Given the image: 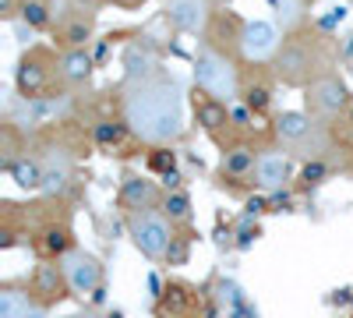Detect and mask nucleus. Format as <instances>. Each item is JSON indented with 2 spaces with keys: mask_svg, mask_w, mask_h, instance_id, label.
Returning a JSON list of instances; mask_svg holds the SVG:
<instances>
[{
  "mask_svg": "<svg viewBox=\"0 0 353 318\" xmlns=\"http://www.w3.org/2000/svg\"><path fill=\"white\" fill-rule=\"evenodd\" d=\"M286 181H290V159L283 152H261L258 163H254V184L276 191Z\"/></svg>",
  "mask_w": 353,
  "mask_h": 318,
  "instance_id": "17",
  "label": "nucleus"
},
{
  "mask_svg": "<svg viewBox=\"0 0 353 318\" xmlns=\"http://www.w3.org/2000/svg\"><path fill=\"white\" fill-rule=\"evenodd\" d=\"M57 74H61L68 85H85L88 78H92V53H88L85 46H68L61 53V68H57Z\"/></svg>",
  "mask_w": 353,
  "mask_h": 318,
  "instance_id": "18",
  "label": "nucleus"
},
{
  "mask_svg": "<svg viewBox=\"0 0 353 318\" xmlns=\"http://www.w3.org/2000/svg\"><path fill=\"white\" fill-rule=\"evenodd\" d=\"M21 21L32 28V32H39V28H50V21H53V11H50V4L46 0H21Z\"/></svg>",
  "mask_w": 353,
  "mask_h": 318,
  "instance_id": "26",
  "label": "nucleus"
},
{
  "mask_svg": "<svg viewBox=\"0 0 353 318\" xmlns=\"http://www.w3.org/2000/svg\"><path fill=\"white\" fill-rule=\"evenodd\" d=\"M244 25L248 21H241L230 8L226 11L216 8L209 28H205V46H212L216 53L230 57V61H237V57H241V39H244Z\"/></svg>",
  "mask_w": 353,
  "mask_h": 318,
  "instance_id": "8",
  "label": "nucleus"
},
{
  "mask_svg": "<svg viewBox=\"0 0 353 318\" xmlns=\"http://www.w3.org/2000/svg\"><path fill=\"white\" fill-rule=\"evenodd\" d=\"M74 173V159L64 149H50V156L43 159V195H61Z\"/></svg>",
  "mask_w": 353,
  "mask_h": 318,
  "instance_id": "16",
  "label": "nucleus"
},
{
  "mask_svg": "<svg viewBox=\"0 0 353 318\" xmlns=\"http://www.w3.org/2000/svg\"><path fill=\"white\" fill-rule=\"evenodd\" d=\"M166 258H170V262H176V266H181V262H184V258H188V244L173 237V244H170V251H166Z\"/></svg>",
  "mask_w": 353,
  "mask_h": 318,
  "instance_id": "32",
  "label": "nucleus"
},
{
  "mask_svg": "<svg viewBox=\"0 0 353 318\" xmlns=\"http://www.w3.org/2000/svg\"><path fill=\"white\" fill-rule=\"evenodd\" d=\"M53 68H61L57 64V57L46 50V46H32L14 68V85H18V92L25 99H39L46 89H50V78H53Z\"/></svg>",
  "mask_w": 353,
  "mask_h": 318,
  "instance_id": "4",
  "label": "nucleus"
},
{
  "mask_svg": "<svg viewBox=\"0 0 353 318\" xmlns=\"http://www.w3.org/2000/svg\"><path fill=\"white\" fill-rule=\"evenodd\" d=\"M325 170H329L325 163H321V159H314V163H307V166H304L301 181H304V184H318L321 177H325Z\"/></svg>",
  "mask_w": 353,
  "mask_h": 318,
  "instance_id": "31",
  "label": "nucleus"
},
{
  "mask_svg": "<svg viewBox=\"0 0 353 318\" xmlns=\"http://www.w3.org/2000/svg\"><path fill=\"white\" fill-rule=\"evenodd\" d=\"M21 11V0H0V18H14Z\"/></svg>",
  "mask_w": 353,
  "mask_h": 318,
  "instance_id": "33",
  "label": "nucleus"
},
{
  "mask_svg": "<svg viewBox=\"0 0 353 318\" xmlns=\"http://www.w3.org/2000/svg\"><path fill=\"white\" fill-rule=\"evenodd\" d=\"M149 170H156V173L176 170V152H173L170 146H156V149L149 152Z\"/></svg>",
  "mask_w": 353,
  "mask_h": 318,
  "instance_id": "30",
  "label": "nucleus"
},
{
  "mask_svg": "<svg viewBox=\"0 0 353 318\" xmlns=\"http://www.w3.org/2000/svg\"><path fill=\"white\" fill-rule=\"evenodd\" d=\"M254 237H258V226H254V230L248 226V230H241V241H237V244H241V248H248V244H251Z\"/></svg>",
  "mask_w": 353,
  "mask_h": 318,
  "instance_id": "35",
  "label": "nucleus"
},
{
  "mask_svg": "<svg viewBox=\"0 0 353 318\" xmlns=\"http://www.w3.org/2000/svg\"><path fill=\"white\" fill-rule=\"evenodd\" d=\"M128 131H131L128 121H124V124H121V121H99V124L92 128V138L99 141V146H121Z\"/></svg>",
  "mask_w": 353,
  "mask_h": 318,
  "instance_id": "28",
  "label": "nucleus"
},
{
  "mask_svg": "<svg viewBox=\"0 0 353 318\" xmlns=\"http://www.w3.org/2000/svg\"><path fill=\"white\" fill-rule=\"evenodd\" d=\"M241 96H244V106L254 113H269L272 110V89L265 81H251V85H241Z\"/></svg>",
  "mask_w": 353,
  "mask_h": 318,
  "instance_id": "24",
  "label": "nucleus"
},
{
  "mask_svg": "<svg viewBox=\"0 0 353 318\" xmlns=\"http://www.w3.org/2000/svg\"><path fill=\"white\" fill-rule=\"evenodd\" d=\"M61 39H64L68 46H88V39H92V21H88V18L71 21L64 32H61Z\"/></svg>",
  "mask_w": 353,
  "mask_h": 318,
  "instance_id": "29",
  "label": "nucleus"
},
{
  "mask_svg": "<svg viewBox=\"0 0 353 318\" xmlns=\"http://www.w3.org/2000/svg\"><path fill=\"white\" fill-rule=\"evenodd\" d=\"M276 78L283 85H290V89H307L311 81L332 74L329 71V50H325V36L311 32L307 25L293 28V32H286L279 53H276Z\"/></svg>",
  "mask_w": 353,
  "mask_h": 318,
  "instance_id": "2",
  "label": "nucleus"
},
{
  "mask_svg": "<svg viewBox=\"0 0 353 318\" xmlns=\"http://www.w3.org/2000/svg\"><path fill=\"white\" fill-rule=\"evenodd\" d=\"M194 85L201 92H209L223 103H230L233 96H241V78H237V64L230 57L216 53L212 46H201L194 57Z\"/></svg>",
  "mask_w": 353,
  "mask_h": 318,
  "instance_id": "3",
  "label": "nucleus"
},
{
  "mask_svg": "<svg viewBox=\"0 0 353 318\" xmlns=\"http://www.w3.org/2000/svg\"><path fill=\"white\" fill-rule=\"evenodd\" d=\"M194 121L201 124V131H209V135H219L226 124H233L230 106L223 99L209 96V92H201V89L194 92Z\"/></svg>",
  "mask_w": 353,
  "mask_h": 318,
  "instance_id": "15",
  "label": "nucleus"
},
{
  "mask_svg": "<svg viewBox=\"0 0 353 318\" xmlns=\"http://www.w3.org/2000/svg\"><path fill=\"white\" fill-rule=\"evenodd\" d=\"M212 14H216L212 0H166L163 4V18L170 21V28L188 36H205Z\"/></svg>",
  "mask_w": 353,
  "mask_h": 318,
  "instance_id": "7",
  "label": "nucleus"
},
{
  "mask_svg": "<svg viewBox=\"0 0 353 318\" xmlns=\"http://www.w3.org/2000/svg\"><path fill=\"white\" fill-rule=\"evenodd\" d=\"M254 163H258L254 149H248V146H233V149L223 152V159H219V173H223V177H230V181H241V177H248V173H254Z\"/></svg>",
  "mask_w": 353,
  "mask_h": 318,
  "instance_id": "20",
  "label": "nucleus"
},
{
  "mask_svg": "<svg viewBox=\"0 0 353 318\" xmlns=\"http://www.w3.org/2000/svg\"><path fill=\"white\" fill-rule=\"evenodd\" d=\"M212 8H230V0H212Z\"/></svg>",
  "mask_w": 353,
  "mask_h": 318,
  "instance_id": "38",
  "label": "nucleus"
},
{
  "mask_svg": "<svg viewBox=\"0 0 353 318\" xmlns=\"http://www.w3.org/2000/svg\"><path fill=\"white\" fill-rule=\"evenodd\" d=\"M350 124H353V103H350Z\"/></svg>",
  "mask_w": 353,
  "mask_h": 318,
  "instance_id": "39",
  "label": "nucleus"
},
{
  "mask_svg": "<svg viewBox=\"0 0 353 318\" xmlns=\"http://www.w3.org/2000/svg\"><path fill=\"white\" fill-rule=\"evenodd\" d=\"M159 318H194L198 315V290L188 283H170L156 304Z\"/></svg>",
  "mask_w": 353,
  "mask_h": 318,
  "instance_id": "14",
  "label": "nucleus"
},
{
  "mask_svg": "<svg viewBox=\"0 0 353 318\" xmlns=\"http://www.w3.org/2000/svg\"><path fill=\"white\" fill-rule=\"evenodd\" d=\"M318 124L307 117V113H301V110H283L279 117H276V135L283 138V141H293V146H301V141L314 131Z\"/></svg>",
  "mask_w": 353,
  "mask_h": 318,
  "instance_id": "19",
  "label": "nucleus"
},
{
  "mask_svg": "<svg viewBox=\"0 0 353 318\" xmlns=\"http://www.w3.org/2000/svg\"><path fill=\"white\" fill-rule=\"evenodd\" d=\"M25 318H50V315H46V308H43V304H32Z\"/></svg>",
  "mask_w": 353,
  "mask_h": 318,
  "instance_id": "36",
  "label": "nucleus"
},
{
  "mask_svg": "<svg viewBox=\"0 0 353 318\" xmlns=\"http://www.w3.org/2000/svg\"><path fill=\"white\" fill-rule=\"evenodd\" d=\"M68 290H71V283H68V272L61 266V258H43V262L36 266V272H32V297H36V304L50 308L57 301H64Z\"/></svg>",
  "mask_w": 353,
  "mask_h": 318,
  "instance_id": "10",
  "label": "nucleus"
},
{
  "mask_svg": "<svg viewBox=\"0 0 353 318\" xmlns=\"http://www.w3.org/2000/svg\"><path fill=\"white\" fill-rule=\"evenodd\" d=\"M36 244H39V255H43V258H64V255L71 251V230L50 223L43 234H39Z\"/></svg>",
  "mask_w": 353,
  "mask_h": 318,
  "instance_id": "22",
  "label": "nucleus"
},
{
  "mask_svg": "<svg viewBox=\"0 0 353 318\" xmlns=\"http://www.w3.org/2000/svg\"><path fill=\"white\" fill-rule=\"evenodd\" d=\"M163 216L170 219V223H188L191 219V198H188V191H166V198H163Z\"/></svg>",
  "mask_w": 353,
  "mask_h": 318,
  "instance_id": "27",
  "label": "nucleus"
},
{
  "mask_svg": "<svg viewBox=\"0 0 353 318\" xmlns=\"http://www.w3.org/2000/svg\"><path fill=\"white\" fill-rule=\"evenodd\" d=\"M173 223L159 212H131V241L145 258H163L173 244Z\"/></svg>",
  "mask_w": 353,
  "mask_h": 318,
  "instance_id": "5",
  "label": "nucleus"
},
{
  "mask_svg": "<svg viewBox=\"0 0 353 318\" xmlns=\"http://www.w3.org/2000/svg\"><path fill=\"white\" fill-rule=\"evenodd\" d=\"M28 308H32V301H28L25 290H18V286H4L0 290V318H25Z\"/></svg>",
  "mask_w": 353,
  "mask_h": 318,
  "instance_id": "23",
  "label": "nucleus"
},
{
  "mask_svg": "<svg viewBox=\"0 0 353 318\" xmlns=\"http://www.w3.org/2000/svg\"><path fill=\"white\" fill-rule=\"evenodd\" d=\"M304 8H307V0H272V11H276V18L286 32L304 25Z\"/></svg>",
  "mask_w": 353,
  "mask_h": 318,
  "instance_id": "25",
  "label": "nucleus"
},
{
  "mask_svg": "<svg viewBox=\"0 0 353 318\" xmlns=\"http://www.w3.org/2000/svg\"><path fill=\"white\" fill-rule=\"evenodd\" d=\"M163 184H166V191H176V188H181V173H176V170L163 173Z\"/></svg>",
  "mask_w": 353,
  "mask_h": 318,
  "instance_id": "34",
  "label": "nucleus"
},
{
  "mask_svg": "<svg viewBox=\"0 0 353 318\" xmlns=\"http://www.w3.org/2000/svg\"><path fill=\"white\" fill-rule=\"evenodd\" d=\"M279 46H283V39H279V28L272 21H248L244 39H241V61H248V64L276 61Z\"/></svg>",
  "mask_w": 353,
  "mask_h": 318,
  "instance_id": "9",
  "label": "nucleus"
},
{
  "mask_svg": "<svg viewBox=\"0 0 353 318\" xmlns=\"http://www.w3.org/2000/svg\"><path fill=\"white\" fill-rule=\"evenodd\" d=\"M121 206L128 212H152L156 206H163V201H159V188L149 177H141V173H124V181H121Z\"/></svg>",
  "mask_w": 353,
  "mask_h": 318,
  "instance_id": "12",
  "label": "nucleus"
},
{
  "mask_svg": "<svg viewBox=\"0 0 353 318\" xmlns=\"http://www.w3.org/2000/svg\"><path fill=\"white\" fill-rule=\"evenodd\" d=\"M71 318H99L96 311H85V315H71Z\"/></svg>",
  "mask_w": 353,
  "mask_h": 318,
  "instance_id": "37",
  "label": "nucleus"
},
{
  "mask_svg": "<svg viewBox=\"0 0 353 318\" xmlns=\"http://www.w3.org/2000/svg\"><path fill=\"white\" fill-rule=\"evenodd\" d=\"M8 173H11V181H14L21 191H43V159H36V156H18V159L8 166Z\"/></svg>",
  "mask_w": 353,
  "mask_h": 318,
  "instance_id": "21",
  "label": "nucleus"
},
{
  "mask_svg": "<svg viewBox=\"0 0 353 318\" xmlns=\"http://www.w3.org/2000/svg\"><path fill=\"white\" fill-rule=\"evenodd\" d=\"M307 110L314 113V117H339L343 110H350V89H346V81L336 78V74H325V78H318L311 81L307 89Z\"/></svg>",
  "mask_w": 353,
  "mask_h": 318,
  "instance_id": "6",
  "label": "nucleus"
},
{
  "mask_svg": "<svg viewBox=\"0 0 353 318\" xmlns=\"http://www.w3.org/2000/svg\"><path fill=\"white\" fill-rule=\"evenodd\" d=\"M61 266L68 272V283H71V294H96L99 290V283H103V266L96 262V255H88V251H68L61 258Z\"/></svg>",
  "mask_w": 353,
  "mask_h": 318,
  "instance_id": "11",
  "label": "nucleus"
},
{
  "mask_svg": "<svg viewBox=\"0 0 353 318\" xmlns=\"http://www.w3.org/2000/svg\"><path fill=\"white\" fill-rule=\"evenodd\" d=\"M121 68H124V85H138V81H145V78L159 74V64H156L152 46H149V43H141V39H134V43L124 46V53H121Z\"/></svg>",
  "mask_w": 353,
  "mask_h": 318,
  "instance_id": "13",
  "label": "nucleus"
},
{
  "mask_svg": "<svg viewBox=\"0 0 353 318\" xmlns=\"http://www.w3.org/2000/svg\"><path fill=\"white\" fill-rule=\"evenodd\" d=\"M124 121L134 138L149 146H173L184 135V103L176 78L152 74L124 92Z\"/></svg>",
  "mask_w": 353,
  "mask_h": 318,
  "instance_id": "1",
  "label": "nucleus"
}]
</instances>
